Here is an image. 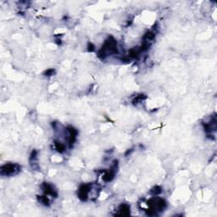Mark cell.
Returning <instances> with one entry per match:
<instances>
[{"mask_svg": "<svg viewBox=\"0 0 217 217\" xmlns=\"http://www.w3.org/2000/svg\"><path fill=\"white\" fill-rule=\"evenodd\" d=\"M130 214V206L127 204H121L118 209V216H128Z\"/></svg>", "mask_w": 217, "mask_h": 217, "instance_id": "cell-6", "label": "cell"}, {"mask_svg": "<svg viewBox=\"0 0 217 217\" xmlns=\"http://www.w3.org/2000/svg\"><path fill=\"white\" fill-rule=\"evenodd\" d=\"M139 49H131L129 50V53H128V58L130 59H137L139 55Z\"/></svg>", "mask_w": 217, "mask_h": 217, "instance_id": "cell-9", "label": "cell"}, {"mask_svg": "<svg viewBox=\"0 0 217 217\" xmlns=\"http://www.w3.org/2000/svg\"><path fill=\"white\" fill-rule=\"evenodd\" d=\"M92 189L91 184H83L78 189V197L82 201H86L88 198V193Z\"/></svg>", "mask_w": 217, "mask_h": 217, "instance_id": "cell-3", "label": "cell"}, {"mask_svg": "<svg viewBox=\"0 0 217 217\" xmlns=\"http://www.w3.org/2000/svg\"><path fill=\"white\" fill-rule=\"evenodd\" d=\"M42 188L43 193L46 195H49V196H52L54 198H57L58 193H57V191L55 190L54 187L52 184H50L49 182H43L42 185Z\"/></svg>", "mask_w": 217, "mask_h": 217, "instance_id": "cell-4", "label": "cell"}, {"mask_svg": "<svg viewBox=\"0 0 217 217\" xmlns=\"http://www.w3.org/2000/svg\"><path fill=\"white\" fill-rule=\"evenodd\" d=\"M54 74H55V70L53 69V68L48 69V70H46V71L43 72V75H44L45 76H52V75H54Z\"/></svg>", "mask_w": 217, "mask_h": 217, "instance_id": "cell-13", "label": "cell"}, {"mask_svg": "<svg viewBox=\"0 0 217 217\" xmlns=\"http://www.w3.org/2000/svg\"><path fill=\"white\" fill-rule=\"evenodd\" d=\"M88 52H93V51H95V46H94L93 43H92V42H88Z\"/></svg>", "mask_w": 217, "mask_h": 217, "instance_id": "cell-14", "label": "cell"}, {"mask_svg": "<svg viewBox=\"0 0 217 217\" xmlns=\"http://www.w3.org/2000/svg\"><path fill=\"white\" fill-rule=\"evenodd\" d=\"M144 42H149L150 41H153L155 38V32L154 31H148L144 34Z\"/></svg>", "mask_w": 217, "mask_h": 217, "instance_id": "cell-7", "label": "cell"}, {"mask_svg": "<svg viewBox=\"0 0 217 217\" xmlns=\"http://www.w3.org/2000/svg\"><path fill=\"white\" fill-rule=\"evenodd\" d=\"M67 132L69 133V137H67V140L69 142V144L71 145H72L73 144H75V139H76V137H77V131L75 128H74L71 126H69L67 127Z\"/></svg>", "mask_w": 217, "mask_h": 217, "instance_id": "cell-5", "label": "cell"}, {"mask_svg": "<svg viewBox=\"0 0 217 217\" xmlns=\"http://www.w3.org/2000/svg\"><path fill=\"white\" fill-rule=\"evenodd\" d=\"M151 193L153 195L157 196L159 194H160L162 193V188L160 186H154L152 189H151Z\"/></svg>", "mask_w": 217, "mask_h": 217, "instance_id": "cell-12", "label": "cell"}, {"mask_svg": "<svg viewBox=\"0 0 217 217\" xmlns=\"http://www.w3.org/2000/svg\"><path fill=\"white\" fill-rule=\"evenodd\" d=\"M146 95L145 94H138V95H137L135 98H134V99L132 100V104H134V105H137L138 104H140L141 102H143L144 99H146Z\"/></svg>", "mask_w": 217, "mask_h": 217, "instance_id": "cell-10", "label": "cell"}, {"mask_svg": "<svg viewBox=\"0 0 217 217\" xmlns=\"http://www.w3.org/2000/svg\"><path fill=\"white\" fill-rule=\"evenodd\" d=\"M54 144L55 150L58 151L59 153H64L65 151V146L64 144H62L60 142H58V141H55Z\"/></svg>", "mask_w": 217, "mask_h": 217, "instance_id": "cell-8", "label": "cell"}, {"mask_svg": "<svg viewBox=\"0 0 217 217\" xmlns=\"http://www.w3.org/2000/svg\"><path fill=\"white\" fill-rule=\"evenodd\" d=\"M21 167L17 164H3L1 168H0V172L2 176H7V177H10V176H14L18 174L20 171Z\"/></svg>", "mask_w": 217, "mask_h": 217, "instance_id": "cell-2", "label": "cell"}, {"mask_svg": "<svg viewBox=\"0 0 217 217\" xmlns=\"http://www.w3.org/2000/svg\"><path fill=\"white\" fill-rule=\"evenodd\" d=\"M37 200L45 206H49V199L47 196H37Z\"/></svg>", "mask_w": 217, "mask_h": 217, "instance_id": "cell-11", "label": "cell"}, {"mask_svg": "<svg viewBox=\"0 0 217 217\" xmlns=\"http://www.w3.org/2000/svg\"><path fill=\"white\" fill-rule=\"evenodd\" d=\"M117 53H118V48L116 40L113 36H108L104 42L103 47L98 51V56L101 59H104L109 54H115Z\"/></svg>", "mask_w": 217, "mask_h": 217, "instance_id": "cell-1", "label": "cell"}, {"mask_svg": "<svg viewBox=\"0 0 217 217\" xmlns=\"http://www.w3.org/2000/svg\"><path fill=\"white\" fill-rule=\"evenodd\" d=\"M132 151H133V149H132V148H131L130 150H127V153H126V154H125V155H126V156H127L128 154H131V153Z\"/></svg>", "mask_w": 217, "mask_h": 217, "instance_id": "cell-15", "label": "cell"}]
</instances>
